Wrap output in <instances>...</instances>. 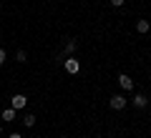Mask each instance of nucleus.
Returning a JSON list of instances; mask_svg holds the SVG:
<instances>
[{"mask_svg": "<svg viewBox=\"0 0 151 138\" xmlns=\"http://www.w3.org/2000/svg\"><path fill=\"white\" fill-rule=\"evenodd\" d=\"M25 103H28V98L23 96V93H18V96H13V98H10V108H15V111L25 108Z\"/></svg>", "mask_w": 151, "mask_h": 138, "instance_id": "f257e3e1", "label": "nucleus"}, {"mask_svg": "<svg viewBox=\"0 0 151 138\" xmlns=\"http://www.w3.org/2000/svg\"><path fill=\"white\" fill-rule=\"evenodd\" d=\"M65 70H68L70 75H76L78 70H81V63H78L76 58H68V60H65Z\"/></svg>", "mask_w": 151, "mask_h": 138, "instance_id": "f03ea898", "label": "nucleus"}, {"mask_svg": "<svg viewBox=\"0 0 151 138\" xmlns=\"http://www.w3.org/2000/svg\"><path fill=\"white\" fill-rule=\"evenodd\" d=\"M111 108H113V111L126 108V98H124V96H113V98H111Z\"/></svg>", "mask_w": 151, "mask_h": 138, "instance_id": "7ed1b4c3", "label": "nucleus"}, {"mask_svg": "<svg viewBox=\"0 0 151 138\" xmlns=\"http://www.w3.org/2000/svg\"><path fill=\"white\" fill-rule=\"evenodd\" d=\"M119 85H121L124 90H131V88H134V80H131L126 73H121V75H119Z\"/></svg>", "mask_w": 151, "mask_h": 138, "instance_id": "20e7f679", "label": "nucleus"}, {"mask_svg": "<svg viewBox=\"0 0 151 138\" xmlns=\"http://www.w3.org/2000/svg\"><path fill=\"white\" fill-rule=\"evenodd\" d=\"M146 103H149V101H146L144 93H139V96L134 98V106H136V108H146Z\"/></svg>", "mask_w": 151, "mask_h": 138, "instance_id": "39448f33", "label": "nucleus"}, {"mask_svg": "<svg viewBox=\"0 0 151 138\" xmlns=\"http://www.w3.org/2000/svg\"><path fill=\"white\" fill-rule=\"evenodd\" d=\"M149 28H151L149 20H139V23H136V30H139V33H149Z\"/></svg>", "mask_w": 151, "mask_h": 138, "instance_id": "423d86ee", "label": "nucleus"}, {"mask_svg": "<svg viewBox=\"0 0 151 138\" xmlns=\"http://www.w3.org/2000/svg\"><path fill=\"white\" fill-rule=\"evenodd\" d=\"M13 118H15V108H5V111H3V121H13Z\"/></svg>", "mask_w": 151, "mask_h": 138, "instance_id": "0eeeda50", "label": "nucleus"}, {"mask_svg": "<svg viewBox=\"0 0 151 138\" xmlns=\"http://www.w3.org/2000/svg\"><path fill=\"white\" fill-rule=\"evenodd\" d=\"M23 123H25L28 128H30V126H35V116H33V113H25V118H23Z\"/></svg>", "mask_w": 151, "mask_h": 138, "instance_id": "6e6552de", "label": "nucleus"}, {"mask_svg": "<svg viewBox=\"0 0 151 138\" xmlns=\"http://www.w3.org/2000/svg\"><path fill=\"white\" fill-rule=\"evenodd\" d=\"M73 50H76V40H68V43H65V53H73Z\"/></svg>", "mask_w": 151, "mask_h": 138, "instance_id": "1a4fd4ad", "label": "nucleus"}, {"mask_svg": "<svg viewBox=\"0 0 151 138\" xmlns=\"http://www.w3.org/2000/svg\"><path fill=\"white\" fill-rule=\"evenodd\" d=\"M15 58H18V63H25V50H18Z\"/></svg>", "mask_w": 151, "mask_h": 138, "instance_id": "9d476101", "label": "nucleus"}, {"mask_svg": "<svg viewBox=\"0 0 151 138\" xmlns=\"http://www.w3.org/2000/svg\"><path fill=\"white\" fill-rule=\"evenodd\" d=\"M111 5L113 8H121V5H124V0H111Z\"/></svg>", "mask_w": 151, "mask_h": 138, "instance_id": "9b49d317", "label": "nucleus"}, {"mask_svg": "<svg viewBox=\"0 0 151 138\" xmlns=\"http://www.w3.org/2000/svg\"><path fill=\"white\" fill-rule=\"evenodd\" d=\"M3 63H5V50L0 48V65H3Z\"/></svg>", "mask_w": 151, "mask_h": 138, "instance_id": "f8f14e48", "label": "nucleus"}, {"mask_svg": "<svg viewBox=\"0 0 151 138\" xmlns=\"http://www.w3.org/2000/svg\"><path fill=\"white\" fill-rule=\"evenodd\" d=\"M10 138H23V136H20V133H10Z\"/></svg>", "mask_w": 151, "mask_h": 138, "instance_id": "ddd939ff", "label": "nucleus"}]
</instances>
